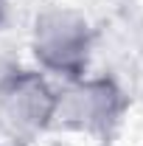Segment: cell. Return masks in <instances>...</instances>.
Listing matches in <instances>:
<instances>
[{"label":"cell","instance_id":"1","mask_svg":"<svg viewBox=\"0 0 143 146\" xmlns=\"http://www.w3.org/2000/svg\"><path fill=\"white\" fill-rule=\"evenodd\" d=\"M126 112H129V96L115 76L84 73L79 79L56 84V112L51 129L76 132L107 143L124 124Z\"/></svg>","mask_w":143,"mask_h":146},{"label":"cell","instance_id":"2","mask_svg":"<svg viewBox=\"0 0 143 146\" xmlns=\"http://www.w3.org/2000/svg\"><path fill=\"white\" fill-rule=\"evenodd\" d=\"M95 28L73 6H45L31 23V56L45 76L59 82L79 79L90 70Z\"/></svg>","mask_w":143,"mask_h":146},{"label":"cell","instance_id":"3","mask_svg":"<svg viewBox=\"0 0 143 146\" xmlns=\"http://www.w3.org/2000/svg\"><path fill=\"white\" fill-rule=\"evenodd\" d=\"M56 84L39 68L0 73V127L14 141H31L54 127Z\"/></svg>","mask_w":143,"mask_h":146},{"label":"cell","instance_id":"4","mask_svg":"<svg viewBox=\"0 0 143 146\" xmlns=\"http://www.w3.org/2000/svg\"><path fill=\"white\" fill-rule=\"evenodd\" d=\"M6 6H9V0H0V20H3V14H6Z\"/></svg>","mask_w":143,"mask_h":146},{"label":"cell","instance_id":"5","mask_svg":"<svg viewBox=\"0 0 143 146\" xmlns=\"http://www.w3.org/2000/svg\"><path fill=\"white\" fill-rule=\"evenodd\" d=\"M0 146H3V143H0Z\"/></svg>","mask_w":143,"mask_h":146}]
</instances>
